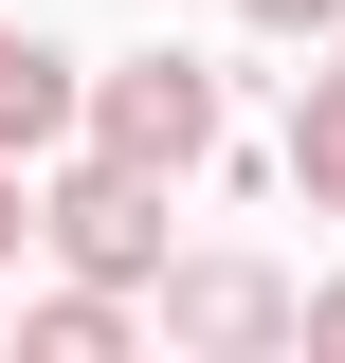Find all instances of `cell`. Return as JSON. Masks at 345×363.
<instances>
[{
  "label": "cell",
  "instance_id": "1",
  "mask_svg": "<svg viewBox=\"0 0 345 363\" xmlns=\"http://www.w3.org/2000/svg\"><path fill=\"white\" fill-rule=\"evenodd\" d=\"M37 236L73 272H109V291H164V164H109V145H73V164L37 182Z\"/></svg>",
  "mask_w": 345,
  "mask_h": 363
},
{
  "label": "cell",
  "instance_id": "2",
  "mask_svg": "<svg viewBox=\"0 0 345 363\" xmlns=\"http://www.w3.org/2000/svg\"><path fill=\"white\" fill-rule=\"evenodd\" d=\"M73 145L200 182V164H218V73H200V55H109V73H91V128H73Z\"/></svg>",
  "mask_w": 345,
  "mask_h": 363
},
{
  "label": "cell",
  "instance_id": "3",
  "mask_svg": "<svg viewBox=\"0 0 345 363\" xmlns=\"http://www.w3.org/2000/svg\"><path fill=\"white\" fill-rule=\"evenodd\" d=\"M164 345H218V363L309 345V291H291L273 255H164Z\"/></svg>",
  "mask_w": 345,
  "mask_h": 363
},
{
  "label": "cell",
  "instance_id": "4",
  "mask_svg": "<svg viewBox=\"0 0 345 363\" xmlns=\"http://www.w3.org/2000/svg\"><path fill=\"white\" fill-rule=\"evenodd\" d=\"M91 128V73L55 37H18V18H0V145H18V164H37V145H73Z\"/></svg>",
  "mask_w": 345,
  "mask_h": 363
},
{
  "label": "cell",
  "instance_id": "5",
  "mask_svg": "<svg viewBox=\"0 0 345 363\" xmlns=\"http://www.w3.org/2000/svg\"><path fill=\"white\" fill-rule=\"evenodd\" d=\"M128 327H146V291L73 272V291H37V309H18V363H128Z\"/></svg>",
  "mask_w": 345,
  "mask_h": 363
},
{
  "label": "cell",
  "instance_id": "6",
  "mask_svg": "<svg viewBox=\"0 0 345 363\" xmlns=\"http://www.w3.org/2000/svg\"><path fill=\"white\" fill-rule=\"evenodd\" d=\"M291 200H309V218H345V55L309 73V109H291Z\"/></svg>",
  "mask_w": 345,
  "mask_h": 363
},
{
  "label": "cell",
  "instance_id": "7",
  "mask_svg": "<svg viewBox=\"0 0 345 363\" xmlns=\"http://www.w3.org/2000/svg\"><path fill=\"white\" fill-rule=\"evenodd\" d=\"M255 37H345V0H236Z\"/></svg>",
  "mask_w": 345,
  "mask_h": 363
},
{
  "label": "cell",
  "instance_id": "8",
  "mask_svg": "<svg viewBox=\"0 0 345 363\" xmlns=\"http://www.w3.org/2000/svg\"><path fill=\"white\" fill-rule=\"evenodd\" d=\"M18 236H37V200H18V145H0V255H18Z\"/></svg>",
  "mask_w": 345,
  "mask_h": 363
},
{
  "label": "cell",
  "instance_id": "9",
  "mask_svg": "<svg viewBox=\"0 0 345 363\" xmlns=\"http://www.w3.org/2000/svg\"><path fill=\"white\" fill-rule=\"evenodd\" d=\"M309 345H327V363H345V291H309Z\"/></svg>",
  "mask_w": 345,
  "mask_h": 363
},
{
  "label": "cell",
  "instance_id": "10",
  "mask_svg": "<svg viewBox=\"0 0 345 363\" xmlns=\"http://www.w3.org/2000/svg\"><path fill=\"white\" fill-rule=\"evenodd\" d=\"M327 55H345V37H327Z\"/></svg>",
  "mask_w": 345,
  "mask_h": 363
}]
</instances>
